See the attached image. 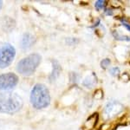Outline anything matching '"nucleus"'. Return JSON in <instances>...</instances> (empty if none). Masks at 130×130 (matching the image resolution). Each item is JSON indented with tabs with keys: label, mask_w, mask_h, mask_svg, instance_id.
<instances>
[{
	"label": "nucleus",
	"mask_w": 130,
	"mask_h": 130,
	"mask_svg": "<svg viewBox=\"0 0 130 130\" xmlns=\"http://www.w3.org/2000/svg\"><path fill=\"white\" fill-rule=\"evenodd\" d=\"M109 72H110V74L112 75H119V73H120V70H119V68L115 67V68L111 69Z\"/></svg>",
	"instance_id": "13"
},
{
	"label": "nucleus",
	"mask_w": 130,
	"mask_h": 130,
	"mask_svg": "<svg viewBox=\"0 0 130 130\" xmlns=\"http://www.w3.org/2000/svg\"><path fill=\"white\" fill-rule=\"evenodd\" d=\"M52 63H53V71H52L51 75H50V80L55 81L58 77V75H59L61 72V66H60L59 62L56 60L52 61Z\"/></svg>",
	"instance_id": "8"
},
{
	"label": "nucleus",
	"mask_w": 130,
	"mask_h": 130,
	"mask_svg": "<svg viewBox=\"0 0 130 130\" xmlns=\"http://www.w3.org/2000/svg\"><path fill=\"white\" fill-rule=\"evenodd\" d=\"M110 64V60L109 59H104L101 62V67L102 69H107Z\"/></svg>",
	"instance_id": "12"
},
{
	"label": "nucleus",
	"mask_w": 130,
	"mask_h": 130,
	"mask_svg": "<svg viewBox=\"0 0 130 130\" xmlns=\"http://www.w3.org/2000/svg\"><path fill=\"white\" fill-rule=\"evenodd\" d=\"M16 56V50L10 43H5L0 46V69L10 66Z\"/></svg>",
	"instance_id": "4"
},
{
	"label": "nucleus",
	"mask_w": 130,
	"mask_h": 130,
	"mask_svg": "<svg viewBox=\"0 0 130 130\" xmlns=\"http://www.w3.org/2000/svg\"><path fill=\"white\" fill-rule=\"evenodd\" d=\"M97 118H98L97 114H94L93 115H91V116L88 119L87 121H86L85 124H84V127H83L85 128V130H91L92 128H93L96 124Z\"/></svg>",
	"instance_id": "9"
},
{
	"label": "nucleus",
	"mask_w": 130,
	"mask_h": 130,
	"mask_svg": "<svg viewBox=\"0 0 130 130\" xmlns=\"http://www.w3.org/2000/svg\"><path fill=\"white\" fill-rule=\"evenodd\" d=\"M1 25L4 30L7 31V32H10V31H11L15 28L16 23H15V21H14V19L10 18V17H5L1 21Z\"/></svg>",
	"instance_id": "7"
},
{
	"label": "nucleus",
	"mask_w": 130,
	"mask_h": 130,
	"mask_svg": "<svg viewBox=\"0 0 130 130\" xmlns=\"http://www.w3.org/2000/svg\"><path fill=\"white\" fill-rule=\"evenodd\" d=\"M41 58L42 57L39 54H30L18 62L17 65V70L18 73L25 76L31 75L41 62Z\"/></svg>",
	"instance_id": "3"
},
{
	"label": "nucleus",
	"mask_w": 130,
	"mask_h": 130,
	"mask_svg": "<svg viewBox=\"0 0 130 130\" xmlns=\"http://www.w3.org/2000/svg\"><path fill=\"white\" fill-rule=\"evenodd\" d=\"M2 6H3V2H2V1H0V10H1Z\"/></svg>",
	"instance_id": "16"
},
{
	"label": "nucleus",
	"mask_w": 130,
	"mask_h": 130,
	"mask_svg": "<svg viewBox=\"0 0 130 130\" xmlns=\"http://www.w3.org/2000/svg\"><path fill=\"white\" fill-rule=\"evenodd\" d=\"M113 35H114V37H115V39H117V40H121V41H130V37H127V36H120L118 34V33H115L114 32L113 33Z\"/></svg>",
	"instance_id": "11"
},
{
	"label": "nucleus",
	"mask_w": 130,
	"mask_h": 130,
	"mask_svg": "<svg viewBox=\"0 0 130 130\" xmlns=\"http://www.w3.org/2000/svg\"><path fill=\"white\" fill-rule=\"evenodd\" d=\"M18 83V76L14 73L0 75V90L7 91L13 89Z\"/></svg>",
	"instance_id": "5"
},
{
	"label": "nucleus",
	"mask_w": 130,
	"mask_h": 130,
	"mask_svg": "<svg viewBox=\"0 0 130 130\" xmlns=\"http://www.w3.org/2000/svg\"><path fill=\"white\" fill-rule=\"evenodd\" d=\"M121 22H122V25H123V26H125L126 28H127V30L130 31V25L128 24H127V23H126L125 21H123V20H121Z\"/></svg>",
	"instance_id": "14"
},
{
	"label": "nucleus",
	"mask_w": 130,
	"mask_h": 130,
	"mask_svg": "<svg viewBox=\"0 0 130 130\" xmlns=\"http://www.w3.org/2000/svg\"><path fill=\"white\" fill-rule=\"evenodd\" d=\"M35 42L36 38L32 34H30L29 32L24 33L22 37V39H21V48L24 50H29L31 46L34 44Z\"/></svg>",
	"instance_id": "6"
},
{
	"label": "nucleus",
	"mask_w": 130,
	"mask_h": 130,
	"mask_svg": "<svg viewBox=\"0 0 130 130\" xmlns=\"http://www.w3.org/2000/svg\"><path fill=\"white\" fill-rule=\"evenodd\" d=\"M105 13L107 14V15H112L113 12H112V10H105Z\"/></svg>",
	"instance_id": "15"
},
{
	"label": "nucleus",
	"mask_w": 130,
	"mask_h": 130,
	"mask_svg": "<svg viewBox=\"0 0 130 130\" xmlns=\"http://www.w3.org/2000/svg\"><path fill=\"white\" fill-rule=\"evenodd\" d=\"M106 1L104 0H99V1H96L95 4V6L97 10H102V9H104V7L106 6Z\"/></svg>",
	"instance_id": "10"
},
{
	"label": "nucleus",
	"mask_w": 130,
	"mask_h": 130,
	"mask_svg": "<svg viewBox=\"0 0 130 130\" xmlns=\"http://www.w3.org/2000/svg\"><path fill=\"white\" fill-rule=\"evenodd\" d=\"M30 103L37 109L47 108L50 103L49 89L44 84L37 83L33 87L30 93Z\"/></svg>",
	"instance_id": "2"
},
{
	"label": "nucleus",
	"mask_w": 130,
	"mask_h": 130,
	"mask_svg": "<svg viewBox=\"0 0 130 130\" xmlns=\"http://www.w3.org/2000/svg\"><path fill=\"white\" fill-rule=\"evenodd\" d=\"M23 100L18 95L14 93H0V113L15 114L23 107Z\"/></svg>",
	"instance_id": "1"
}]
</instances>
